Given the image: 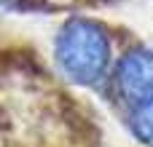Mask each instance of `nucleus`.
Here are the masks:
<instances>
[{"label":"nucleus","instance_id":"obj_1","mask_svg":"<svg viewBox=\"0 0 153 147\" xmlns=\"http://www.w3.org/2000/svg\"><path fill=\"white\" fill-rule=\"evenodd\" d=\"M110 43L100 24L89 19H70L56 37V62L75 83L91 86L105 75Z\"/></svg>","mask_w":153,"mask_h":147},{"label":"nucleus","instance_id":"obj_2","mask_svg":"<svg viewBox=\"0 0 153 147\" xmlns=\"http://www.w3.org/2000/svg\"><path fill=\"white\" fill-rule=\"evenodd\" d=\"M116 86L129 102L153 99V51H129L116 70Z\"/></svg>","mask_w":153,"mask_h":147},{"label":"nucleus","instance_id":"obj_3","mask_svg":"<svg viewBox=\"0 0 153 147\" xmlns=\"http://www.w3.org/2000/svg\"><path fill=\"white\" fill-rule=\"evenodd\" d=\"M132 131L143 145L153 147V99L143 102L137 107V112L132 115Z\"/></svg>","mask_w":153,"mask_h":147},{"label":"nucleus","instance_id":"obj_4","mask_svg":"<svg viewBox=\"0 0 153 147\" xmlns=\"http://www.w3.org/2000/svg\"><path fill=\"white\" fill-rule=\"evenodd\" d=\"M0 8H8V11H32V8H40V0H0Z\"/></svg>","mask_w":153,"mask_h":147}]
</instances>
